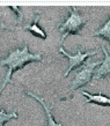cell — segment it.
Masks as SVG:
<instances>
[{
	"label": "cell",
	"mask_w": 110,
	"mask_h": 126,
	"mask_svg": "<svg viewBox=\"0 0 110 126\" xmlns=\"http://www.w3.org/2000/svg\"><path fill=\"white\" fill-rule=\"evenodd\" d=\"M33 61H39L42 63V54L41 53H31L29 49H28V43L23 44L22 49H14L12 50L11 52L8 53V56L6 58H4L2 60H0V65L6 66L7 67V72L5 75V80L2 82V86L0 87V95L2 90L5 89V87L8 83H12V74L16 69L23 68V66L26 64L33 63Z\"/></svg>",
	"instance_id": "obj_1"
},
{
	"label": "cell",
	"mask_w": 110,
	"mask_h": 126,
	"mask_svg": "<svg viewBox=\"0 0 110 126\" xmlns=\"http://www.w3.org/2000/svg\"><path fill=\"white\" fill-rule=\"evenodd\" d=\"M68 11H70V13H68L67 17L65 19L64 22L59 23L57 27L58 31L61 34V44L64 43L65 38L70 35H81L80 30L87 24L88 21L87 17H85L84 15H81L78 12L76 7L70 6Z\"/></svg>",
	"instance_id": "obj_2"
},
{
	"label": "cell",
	"mask_w": 110,
	"mask_h": 126,
	"mask_svg": "<svg viewBox=\"0 0 110 126\" xmlns=\"http://www.w3.org/2000/svg\"><path fill=\"white\" fill-rule=\"evenodd\" d=\"M102 64V60L99 61H93L92 59L88 58L85 61V64L82 66H80L79 69L74 71V75H73V80L70 84L68 92H74L78 90L79 88L87 86V84H92V80H93V75L95 73L96 67H99Z\"/></svg>",
	"instance_id": "obj_3"
},
{
	"label": "cell",
	"mask_w": 110,
	"mask_h": 126,
	"mask_svg": "<svg viewBox=\"0 0 110 126\" xmlns=\"http://www.w3.org/2000/svg\"><path fill=\"white\" fill-rule=\"evenodd\" d=\"M58 51H59L63 56H65V57L68 59V68H67V71H66L65 74H64L65 78L67 77L73 69L75 71L78 67H80V66L84 65L85 61L87 60L89 57H93V56H95V54H97V51H82V47H81V46L78 47L75 54H71V53H68V52H66L65 49L61 45L59 46Z\"/></svg>",
	"instance_id": "obj_4"
},
{
	"label": "cell",
	"mask_w": 110,
	"mask_h": 126,
	"mask_svg": "<svg viewBox=\"0 0 110 126\" xmlns=\"http://www.w3.org/2000/svg\"><path fill=\"white\" fill-rule=\"evenodd\" d=\"M101 50L104 54V59L102 60V64L95 69V73L93 75V80L99 81L102 79H109L110 78V53L106 49L104 44H101Z\"/></svg>",
	"instance_id": "obj_5"
},
{
	"label": "cell",
	"mask_w": 110,
	"mask_h": 126,
	"mask_svg": "<svg viewBox=\"0 0 110 126\" xmlns=\"http://www.w3.org/2000/svg\"><path fill=\"white\" fill-rule=\"evenodd\" d=\"M26 94L28 96H30V97H33V98H35L36 101H38L39 103H41V105L43 107V109H44V111H45V115H46V119H48V126H63V124H60V123H57L55 119H53L52 117V113H51V110H52V107L51 105H48L45 102V99L42 98L41 96H37L36 94H34V93L31 92H28L27 90Z\"/></svg>",
	"instance_id": "obj_6"
},
{
	"label": "cell",
	"mask_w": 110,
	"mask_h": 126,
	"mask_svg": "<svg viewBox=\"0 0 110 126\" xmlns=\"http://www.w3.org/2000/svg\"><path fill=\"white\" fill-rule=\"evenodd\" d=\"M81 94L86 97V101L84 102V105H87L89 103H94L102 107H110V97L103 95L102 93H99L96 95H92L87 92H81Z\"/></svg>",
	"instance_id": "obj_7"
},
{
	"label": "cell",
	"mask_w": 110,
	"mask_h": 126,
	"mask_svg": "<svg viewBox=\"0 0 110 126\" xmlns=\"http://www.w3.org/2000/svg\"><path fill=\"white\" fill-rule=\"evenodd\" d=\"M38 19H39V15H38V14H37V15H35V20L30 23V24H28V26H27L26 29L30 31L31 34H34L35 36H37V37H41V38L45 39L46 38V34H45V31H44L42 28L38 26Z\"/></svg>",
	"instance_id": "obj_8"
},
{
	"label": "cell",
	"mask_w": 110,
	"mask_h": 126,
	"mask_svg": "<svg viewBox=\"0 0 110 126\" xmlns=\"http://www.w3.org/2000/svg\"><path fill=\"white\" fill-rule=\"evenodd\" d=\"M92 36H94V37L100 36V37H103V38L108 39L110 42V15H109V17H108V20L104 22V24H103L100 29L94 31V32L92 34Z\"/></svg>",
	"instance_id": "obj_9"
},
{
	"label": "cell",
	"mask_w": 110,
	"mask_h": 126,
	"mask_svg": "<svg viewBox=\"0 0 110 126\" xmlns=\"http://www.w3.org/2000/svg\"><path fill=\"white\" fill-rule=\"evenodd\" d=\"M18 118V112L16 110H14L13 112L8 113L5 110L0 109V126H4L6 122H9L11 119H16Z\"/></svg>",
	"instance_id": "obj_10"
}]
</instances>
